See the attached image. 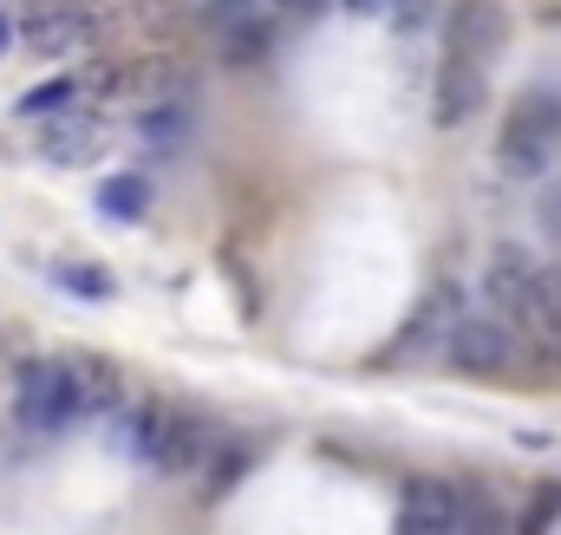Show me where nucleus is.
<instances>
[{
  "label": "nucleus",
  "instance_id": "nucleus-1",
  "mask_svg": "<svg viewBox=\"0 0 561 535\" xmlns=\"http://www.w3.org/2000/svg\"><path fill=\"white\" fill-rule=\"evenodd\" d=\"M556 144H561V92H529L510 112L503 137H496V157H503L510 177H542L549 157H556Z\"/></svg>",
  "mask_w": 561,
  "mask_h": 535
},
{
  "label": "nucleus",
  "instance_id": "nucleus-2",
  "mask_svg": "<svg viewBox=\"0 0 561 535\" xmlns=\"http://www.w3.org/2000/svg\"><path fill=\"white\" fill-rule=\"evenodd\" d=\"M20 424H33V431H66L72 418H85V405H79V386H72V366L66 360H33L26 373H20Z\"/></svg>",
  "mask_w": 561,
  "mask_h": 535
},
{
  "label": "nucleus",
  "instance_id": "nucleus-3",
  "mask_svg": "<svg viewBox=\"0 0 561 535\" xmlns=\"http://www.w3.org/2000/svg\"><path fill=\"white\" fill-rule=\"evenodd\" d=\"M20 39H26V53H39V59H66V53H79V46H99V20H92L79 0H33L26 20H20Z\"/></svg>",
  "mask_w": 561,
  "mask_h": 535
},
{
  "label": "nucleus",
  "instance_id": "nucleus-4",
  "mask_svg": "<svg viewBox=\"0 0 561 535\" xmlns=\"http://www.w3.org/2000/svg\"><path fill=\"white\" fill-rule=\"evenodd\" d=\"M444 353H450V366H457V373H477V379H496V373H510V366H516V340H510V327H503V320H483V314L450 320Z\"/></svg>",
  "mask_w": 561,
  "mask_h": 535
},
{
  "label": "nucleus",
  "instance_id": "nucleus-5",
  "mask_svg": "<svg viewBox=\"0 0 561 535\" xmlns=\"http://www.w3.org/2000/svg\"><path fill=\"white\" fill-rule=\"evenodd\" d=\"M503 33H510L503 0H463V7L450 13V59L490 66V59H496V46H503Z\"/></svg>",
  "mask_w": 561,
  "mask_h": 535
},
{
  "label": "nucleus",
  "instance_id": "nucleus-6",
  "mask_svg": "<svg viewBox=\"0 0 561 535\" xmlns=\"http://www.w3.org/2000/svg\"><path fill=\"white\" fill-rule=\"evenodd\" d=\"M536 274H542V262H529L523 249H496V262L483 274L490 307H496V314H516V320L529 327V314H536Z\"/></svg>",
  "mask_w": 561,
  "mask_h": 535
},
{
  "label": "nucleus",
  "instance_id": "nucleus-7",
  "mask_svg": "<svg viewBox=\"0 0 561 535\" xmlns=\"http://www.w3.org/2000/svg\"><path fill=\"white\" fill-rule=\"evenodd\" d=\"M483 99H490L483 66H470V59H444V66H437V105H431V118H437L444 132H457L463 118H477Z\"/></svg>",
  "mask_w": 561,
  "mask_h": 535
},
{
  "label": "nucleus",
  "instance_id": "nucleus-8",
  "mask_svg": "<svg viewBox=\"0 0 561 535\" xmlns=\"http://www.w3.org/2000/svg\"><path fill=\"white\" fill-rule=\"evenodd\" d=\"M190 92V72L176 66V59H163V53H150V59H131V66H118V92L112 99H131V105H176Z\"/></svg>",
  "mask_w": 561,
  "mask_h": 535
},
{
  "label": "nucleus",
  "instance_id": "nucleus-9",
  "mask_svg": "<svg viewBox=\"0 0 561 535\" xmlns=\"http://www.w3.org/2000/svg\"><path fill=\"white\" fill-rule=\"evenodd\" d=\"M463 490L444 477H412L405 483V535H457Z\"/></svg>",
  "mask_w": 561,
  "mask_h": 535
},
{
  "label": "nucleus",
  "instance_id": "nucleus-10",
  "mask_svg": "<svg viewBox=\"0 0 561 535\" xmlns=\"http://www.w3.org/2000/svg\"><path fill=\"white\" fill-rule=\"evenodd\" d=\"M203 464H209V424L190 418V411H170V424H163V437H157V451H150V470L190 477V470H203Z\"/></svg>",
  "mask_w": 561,
  "mask_h": 535
},
{
  "label": "nucleus",
  "instance_id": "nucleus-11",
  "mask_svg": "<svg viewBox=\"0 0 561 535\" xmlns=\"http://www.w3.org/2000/svg\"><path fill=\"white\" fill-rule=\"evenodd\" d=\"M66 366H72V386H79V405H85V411H118V405H125V379H118L112 360H99V353H72Z\"/></svg>",
  "mask_w": 561,
  "mask_h": 535
},
{
  "label": "nucleus",
  "instance_id": "nucleus-12",
  "mask_svg": "<svg viewBox=\"0 0 561 535\" xmlns=\"http://www.w3.org/2000/svg\"><path fill=\"white\" fill-rule=\"evenodd\" d=\"M99 144H105V132L92 125V118H72V112H59V118H46V157L53 163H92L99 157Z\"/></svg>",
  "mask_w": 561,
  "mask_h": 535
},
{
  "label": "nucleus",
  "instance_id": "nucleus-13",
  "mask_svg": "<svg viewBox=\"0 0 561 535\" xmlns=\"http://www.w3.org/2000/svg\"><path fill=\"white\" fill-rule=\"evenodd\" d=\"M275 53V20L268 13H249V20H229L222 26V59L249 66V59H268Z\"/></svg>",
  "mask_w": 561,
  "mask_h": 535
},
{
  "label": "nucleus",
  "instance_id": "nucleus-14",
  "mask_svg": "<svg viewBox=\"0 0 561 535\" xmlns=\"http://www.w3.org/2000/svg\"><path fill=\"white\" fill-rule=\"evenodd\" d=\"M99 209H105L112 223H138L144 209H150V183H144V177H112V183H99Z\"/></svg>",
  "mask_w": 561,
  "mask_h": 535
},
{
  "label": "nucleus",
  "instance_id": "nucleus-15",
  "mask_svg": "<svg viewBox=\"0 0 561 535\" xmlns=\"http://www.w3.org/2000/svg\"><path fill=\"white\" fill-rule=\"evenodd\" d=\"M85 92H79V72L72 79H46V86H33L26 99H20V118H59V112H72Z\"/></svg>",
  "mask_w": 561,
  "mask_h": 535
},
{
  "label": "nucleus",
  "instance_id": "nucleus-16",
  "mask_svg": "<svg viewBox=\"0 0 561 535\" xmlns=\"http://www.w3.org/2000/svg\"><path fill=\"white\" fill-rule=\"evenodd\" d=\"M529 327L561 346V268H542L536 274V314H529Z\"/></svg>",
  "mask_w": 561,
  "mask_h": 535
},
{
  "label": "nucleus",
  "instance_id": "nucleus-17",
  "mask_svg": "<svg viewBox=\"0 0 561 535\" xmlns=\"http://www.w3.org/2000/svg\"><path fill=\"white\" fill-rule=\"evenodd\" d=\"M457 535H510V516L483 497V490H463V510H457Z\"/></svg>",
  "mask_w": 561,
  "mask_h": 535
},
{
  "label": "nucleus",
  "instance_id": "nucleus-18",
  "mask_svg": "<svg viewBox=\"0 0 561 535\" xmlns=\"http://www.w3.org/2000/svg\"><path fill=\"white\" fill-rule=\"evenodd\" d=\"M53 274H59V287L85 294V300H112V294H118V281H112L105 268H92V262H59Z\"/></svg>",
  "mask_w": 561,
  "mask_h": 535
},
{
  "label": "nucleus",
  "instance_id": "nucleus-19",
  "mask_svg": "<svg viewBox=\"0 0 561 535\" xmlns=\"http://www.w3.org/2000/svg\"><path fill=\"white\" fill-rule=\"evenodd\" d=\"M556 510H561V483H542V490H536V503H529V530H523V535H542L549 523H556Z\"/></svg>",
  "mask_w": 561,
  "mask_h": 535
},
{
  "label": "nucleus",
  "instance_id": "nucleus-20",
  "mask_svg": "<svg viewBox=\"0 0 561 535\" xmlns=\"http://www.w3.org/2000/svg\"><path fill=\"white\" fill-rule=\"evenodd\" d=\"M386 20H392L399 33H419L424 20H431V0H386Z\"/></svg>",
  "mask_w": 561,
  "mask_h": 535
},
{
  "label": "nucleus",
  "instance_id": "nucleus-21",
  "mask_svg": "<svg viewBox=\"0 0 561 535\" xmlns=\"http://www.w3.org/2000/svg\"><path fill=\"white\" fill-rule=\"evenodd\" d=\"M249 13H262V0H209V20H216V26H229V20H249Z\"/></svg>",
  "mask_w": 561,
  "mask_h": 535
},
{
  "label": "nucleus",
  "instance_id": "nucleus-22",
  "mask_svg": "<svg viewBox=\"0 0 561 535\" xmlns=\"http://www.w3.org/2000/svg\"><path fill=\"white\" fill-rule=\"evenodd\" d=\"M542 236H549V242L561 249V183L549 190V196H542Z\"/></svg>",
  "mask_w": 561,
  "mask_h": 535
},
{
  "label": "nucleus",
  "instance_id": "nucleus-23",
  "mask_svg": "<svg viewBox=\"0 0 561 535\" xmlns=\"http://www.w3.org/2000/svg\"><path fill=\"white\" fill-rule=\"evenodd\" d=\"M280 13H300V20H313V13H320V7H333V0H275Z\"/></svg>",
  "mask_w": 561,
  "mask_h": 535
},
{
  "label": "nucleus",
  "instance_id": "nucleus-24",
  "mask_svg": "<svg viewBox=\"0 0 561 535\" xmlns=\"http://www.w3.org/2000/svg\"><path fill=\"white\" fill-rule=\"evenodd\" d=\"M340 7H353V13H386V0H340Z\"/></svg>",
  "mask_w": 561,
  "mask_h": 535
},
{
  "label": "nucleus",
  "instance_id": "nucleus-25",
  "mask_svg": "<svg viewBox=\"0 0 561 535\" xmlns=\"http://www.w3.org/2000/svg\"><path fill=\"white\" fill-rule=\"evenodd\" d=\"M7 46H13V20H0V53H7Z\"/></svg>",
  "mask_w": 561,
  "mask_h": 535
},
{
  "label": "nucleus",
  "instance_id": "nucleus-26",
  "mask_svg": "<svg viewBox=\"0 0 561 535\" xmlns=\"http://www.w3.org/2000/svg\"><path fill=\"white\" fill-rule=\"evenodd\" d=\"M542 20H549V26H556V33H561V7H549V13H542Z\"/></svg>",
  "mask_w": 561,
  "mask_h": 535
}]
</instances>
